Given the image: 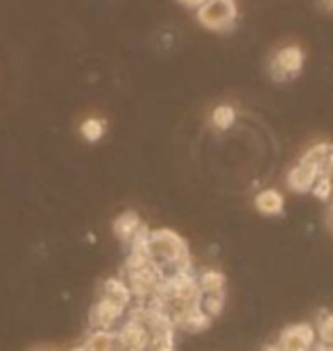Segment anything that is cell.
I'll return each instance as SVG.
<instances>
[{
    "label": "cell",
    "instance_id": "1",
    "mask_svg": "<svg viewBox=\"0 0 333 351\" xmlns=\"http://www.w3.org/2000/svg\"><path fill=\"white\" fill-rule=\"evenodd\" d=\"M150 261L164 274L193 270L188 243L173 229H150Z\"/></svg>",
    "mask_w": 333,
    "mask_h": 351
},
{
    "label": "cell",
    "instance_id": "2",
    "mask_svg": "<svg viewBox=\"0 0 333 351\" xmlns=\"http://www.w3.org/2000/svg\"><path fill=\"white\" fill-rule=\"evenodd\" d=\"M199 25H204L211 32H227L236 25L238 19V5L236 0H204L195 7Z\"/></svg>",
    "mask_w": 333,
    "mask_h": 351
},
{
    "label": "cell",
    "instance_id": "3",
    "mask_svg": "<svg viewBox=\"0 0 333 351\" xmlns=\"http://www.w3.org/2000/svg\"><path fill=\"white\" fill-rule=\"evenodd\" d=\"M164 276H166L164 270L150 261V263H145L143 267H136V270L125 272L123 279L127 281L130 293H132V297H134V302H147L157 295Z\"/></svg>",
    "mask_w": 333,
    "mask_h": 351
},
{
    "label": "cell",
    "instance_id": "4",
    "mask_svg": "<svg viewBox=\"0 0 333 351\" xmlns=\"http://www.w3.org/2000/svg\"><path fill=\"white\" fill-rule=\"evenodd\" d=\"M304 50L299 46H286L277 50L275 55L270 57V64H268V73L270 77L275 82H291L295 80L304 69Z\"/></svg>",
    "mask_w": 333,
    "mask_h": 351
},
{
    "label": "cell",
    "instance_id": "5",
    "mask_svg": "<svg viewBox=\"0 0 333 351\" xmlns=\"http://www.w3.org/2000/svg\"><path fill=\"white\" fill-rule=\"evenodd\" d=\"M116 333V351H150V331L143 322H138L134 317H127L118 328H114Z\"/></svg>",
    "mask_w": 333,
    "mask_h": 351
},
{
    "label": "cell",
    "instance_id": "6",
    "mask_svg": "<svg viewBox=\"0 0 333 351\" xmlns=\"http://www.w3.org/2000/svg\"><path fill=\"white\" fill-rule=\"evenodd\" d=\"M127 315V311L121 308V306L111 304L105 297H98V302L91 306L88 311V326L91 328H107V331H114Z\"/></svg>",
    "mask_w": 333,
    "mask_h": 351
},
{
    "label": "cell",
    "instance_id": "7",
    "mask_svg": "<svg viewBox=\"0 0 333 351\" xmlns=\"http://www.w3.org/2000/svg\"><path fill=\"white\" fill-rule=\"evenodd\" d=\"M317 342V333L313 324H293L284 328L277 345L284 351H310Z\"/></svg>",
    "mask_w": 333,
    "mask_h": 351
},
{
    "label": "cell",
    "instance_id": "8",
    "mask_svg": "<svg viewBox=\"0 0 333 351\" xmlns=\"http://www.w3.org/2000/svg\"><path fill=\"white\" fill-rule=\"evenodd\" d=\"M320 175H322L320 166L299 159L291 170H288L286 184H288V189H291L293 193H301V195H304V193H310V189H313V184H315V179L320 177Z\"/></svg>",
    "mask_w": 333,
    "mask_h": 351
},
{
    "label": "cell",
    "instance_id": "9",
    "mask_svg": "<svg viewBox=\"0 0 333 351\" xmlns=\"http://www.w3.org/2000/svg\"><path fill=\"white\" fill-rule=\"evenodd\" d=\"M100 297H105V300L121 306L125 311H130V306L134 304V297H132L127 281H125L123 276H109V279L102 281Z\"/></svg>",
    "mask_w": 333,
    "mask_h": 351
},
{
    "label": "cell",
    "instance_id": "10",
    "mask_svg": "<svg viewBox=\"0 0 333 351\" xmlns=\"http://www.w3.org/2000/svg\"><path fill=\"white\" fill-rule=\"evenodd\" d=\"M175 328H182L186 333H202L211 326V317L202 313L199 306H193V308H186L184 313H180L175 319Z\"/></svg>",
    "mask_w": 333,
    "mask_h": 351
},
{
    "label": "cell",
    "instance_id": "11",
    "mask_svg": "<svg viewBox=\"0 0 333 351\" xmlns=\"http://www.w3.org/2000/svg\"><path fill=\"white\" fill-rule=\"evenodd\" d=\"M140 225H143V220H140V215L136 211H123V213L116 215L114 222H111V231H114V236L123 245H127Z\"/></svg>",
    "mask_w": 333,
    "mask_h": 351
},
{
    "label": "cell",
    "instance_id": "12",
    "mask_svg": "<svg viewBox=\"0 0 333 351\" xmlns=\"http://www.w3.org/2000/svg\"><path fill=\"white\" fill-rule=\"evenodd\" d=\"M254 206L261 215H281L284 213L286 199L277 189H265L254 197Z\"/></svg>",
    "mask_w": 333,
    "mask_h": 351
},
{
    "label": "cell",
    "instance_id": "13",
    "mask_svg": "<svg viewBox=\"0 0 333 351\" xmlns=\"http://www.w3.org/2000/svg\"><path fill=\"white\" fill-rule=\"evenodd\" d=\"M88 351H116V333L107 328H91L84 340Z\"/></svg>",
    "mask_w": 333,
    "mask_h": 351
},
{
    "label": "cell",
    "instance_id": "14",
    "mask_svg": "<svg viewBox=\"0 0 333 351\" xmlns=\"http://www.w3.org/2000/svg\"><path fill=\"white\" fill-rule=\"evenodd\" d=\"M79 134H82V138L86 143H98L107 134V121L98 116H88L82 121V125H79Z\"/></svg>",
    "mask_w": 333,
    "mask_h": 351
},
{
    "label": "cell",
    "instance_id": "15",
    "mask_svg": "<svg viewBox=\"0 0 333 351\" xmlns=\"http://www.w3.org/2000/svg\"><path fill=\"white\" fill-rule=\"evenodd\" d=\"M197 286L199 293H227V276L218 270H204L197 274Z\"/></svg>",
    "mask_w": 333,
    "mask_h": 351
},
{
    "label": "cell",
    "instance_id": "16",
    "mask_svg": "<svg viewBox=\"0 0 333 351\" xmlns=\"http://www.w3.org/2000/svg\"><path fill=\"white\" fill-rule=\"evenodd\" d=\"M225 302H227V293H199L197 306L202 308V313H206V315L213 319L225 308Z\"/></svg>",
    "mask_w": 333,
    "mask_h": 351
},
{
    "label": "cell",
    "instance_id": "17",
    "mask_svg": "<svg viewBox=\"0 0 333 351\" xmlns=\"http://www.w3.org/2000/svg\"><path fill=\"white\" fill-rule=\"evenodd\" d=\"M234 123H236V109L232 104H218V107L211 111V125L216 127L218 132L232 130Z\"/></svg>",
    "mask_w": 333,
    "mask_h": 351
},
{
    "label": "cell",
    "instance_id": "18",
    "mask_svg": "<svg viewBox=\"0 0 333 351\" xmlns=\"http://www.w3.org/2000/svg\"><path fill=\"white\" fill-rule=\"evenodd\" d=\"M310 193H313L315 199L329 202L333 197V177L327 175V173H322L320 177L315 179V184H313V189H310Z\"/></svg>",
    "mask_w": 333,
    "mask_h": 351
},
{
    "label": "cell",
    "instance_id": "19",
    "mask_svg": "<svg viewBox=\"0 0 333 351\" xmlns=\"http://www.w3.org/2000/svg\"><path fill=\"white\" fill-rule=\"evenodd\" d=\"M315 333H317V342L333 347V315L331 313H322L320 322L315 326Z\"/></svg>",
    "mask_w": 333,
    "mask_h": 351
},
{
    "label": "cell",
    "instance_id": "20",
    "mask_svg": "<svg viewBox=\"0 0 333 351\" xmlns=\"http://www.w3.org/2000/svg\"><path fill=\"white\" fill-rule=\"evenodd\" d=\"M331 143H315V145H310L308 150L304 152V156L301 159L308 161V163H315V166H324V159H327V154L331 152Z\"/></svg>",
    "mask_w": 333,
    "mask_h": 351
},
{
    "label": "cell",
    "instance_id": "21",
    "mask_svg": "<svg viewBox=\"0 0 333 351\" xmlns=\"http://www.w3.org/2000/svg\"><path fill=\"white\" fill-rule=\"evenodd\" d=\"M322 173H327V175H331V177H333V147H331V152L327 154V159H324Z\"/></svg>",
    "mask_w": 333,
    "mask_h": 351
},
{
    "label": "cell",
    "instance_id": "22",
    "mask_svg": "<svg viewBox=\"0 0 333 351\" xmlns=\"http://www.w3.org/2000/svg\"><path fill=\"white\" fill-rule=\"evenodd\" d=\"M320 5H322L327 12H333V0H320Z\"/></svg>",
    "mask_w": 333,
    "mask_h": 351
},
{
    "label": "cell",
    "instance_id": "23",
    "mask_svg": "<svg viewBox=\"0 0 333 351\" xmlns=\"http://www.w3.org/2000/svg\"><path fill=\"white\" fill-rule=\"evenodd\" d=\"M329 225L333 229V202H331V206H329Z\"/></svg>",
    "mask_w": 333,
    "mask_h": 351
},
{
    "label": "cell",
    "instance_id": "24",
    "mask_svg": "<svg viewBox=\"0 0 333 351\" xmlns=\"http://www.w3.org/2000/svg\"><path fill=\"white\" fill-rule=\"evenodd\" d=\"M69 351H88L84 345H77V347H73V349H69Z\"/></svg>",
    "mask_w": 333,
    "mask_h": 351
},
{
    "label": "cell",
    "instance_id": "25",
    "mask_svg": "<svg viewBox=\"0 0 333 351\" xmlns=\"http://www.w3.org/2000/svg\"><path fill=\"white\" fill-rule=\"evenodd\" d=\"M152 351H175V347H161V349H152Z\"/></svg>",
    "mask_w": 333,
    "mask_h": 351
},
{
    "label": "cell",
    "instance_id": "26",
    "mask_svg": "<svg viewBox=\"0 0 333 351\" xmlns=\"http://www.w3.org/2000/svg\"><path fill=\"white\" fill-rule=\"evenodd\" d=\"M34 351H55V349H34Z\"/></svg>",
    "mask_w": 333,
    "mask_h": 351
}]
</instances>
